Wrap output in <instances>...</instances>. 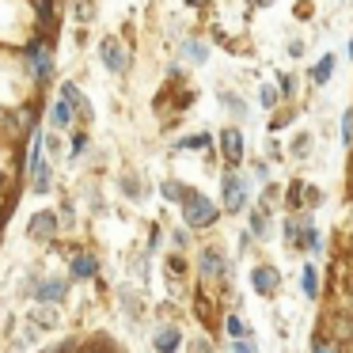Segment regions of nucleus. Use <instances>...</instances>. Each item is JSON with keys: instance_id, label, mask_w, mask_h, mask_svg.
Masks as SVG:
<instances>
[{"instance_id": "24", "label": "nucleus", "mask_w": 353, "mask_h": 353, "mask_svg": "<svg viewBox=\"0 0 353 353\" xmlns=\"http://www.w3.org/2000/svg\"><path fill=\"white\" fill-rule=\"evenodd\" d=\"M122 194H125L130 201H141V198H145V186L137 183V175H122Z\"/></svg>"}, {"instance_id": "29", "label": "nucleus", "mask_w": 353, "mask_h": 353, "mask_svg": "<svg viewBox=\"0 0 353 353\" xmlns=\"http://www.w3.org/2000/svg\"><path fill=\"white\" fill-rule=\"evenodd\" d=\"M84 148H88V133L77 130V133H72V145H69V160H80V156H84Z\"/></svg>"}, {"instance_id": "39", "label": "nucleus", "mask_w": 353, "mask_h": 353, "mask_svg": "<svg viewBox=\"0 0 353 353\" xmlns=\"http://www.w3.org/2000/svg\"><path fill=\"white\" fill-rule=\"evenodd\" d=\"M171 243H175V247H186V243H190V232H186V228H175V232H171Z\"/></svg>"}, {"instance_id": "5", "label": "nucleus", "mask_w": 353, "mask_h": 353, "mask_svg": "<svg viewBox=\"0 0 353 353\" xmlns=\"http://www.w3.org/2000/svg\"><path fill=\"white\" fill-rule=\"evenodd\" d=\"M99 61H103V69H110L114 77H122V72L130 69V50H125V42L118 39V34H107V39L99 42Z\"/></svg>"}, {"instance_id": "12", "label": "nucleus", "mask_w": 353, "mask_h": 353, "mask_svg": "<svg viewBox=\"0 0 353 353\" xmlns=\"http://www.w3.org/2000/svg\"><path fill=\"white\" fill-rule=\"evenodd\" d=\"M27 69H31V80H34V88H50L54 84V77H57V61H54V54H42V57H34L31 65H27Z\"/></svg>"}, {"instance_id": "13", "label": "nucleus", "mask_w": 353, "mask_h": 353, "mask_svg": "<svg viewBox=\"0 0 353 353\" xmlns=\"http://www.w3.org/2000/svg\"><path fill=\"white\" fill-rule=\"evenodd\" d=\"M34 23H39V34L54 39V31H57V0H34Z\"/></svg>"}, {"instance_id": "16", "label": "nucleus", "mask_w": 353, "mask_h": 353, "mask_svg": "<svg viewBox=\"0 0 353 353\" xmlns=\"http://www.w3.org/2000/svg\"><path fill=\"white\" fill-rule=\"evenodd\" d=\"M122 315H125L130 323H141V319H145V300H141L133 289H122Z\"/></svg>"}, {"instance_id": "38", "label": "nucleus", "mask_w": 353, "mask_h": 353, "mask_svg": "<svg viewBox=\"0 0 353 353\" xmlns=\"http://www.w3.org/2000/svg\"><path fill=\"white\" fill-rule=\"evenodd\" d=\"M259 99H262V107H277V92H274V88H262V92H259Z\"/></svg>"}, {"instance_id": "10", "label": "nucleus", "mask_w": 353, "mask_h": 353, "mask_svg": "<svg viewBox=\"0 0 353 353\" xmlns=\"http://www.w3.org/2000/svg\"><path fill=\"white\" fill-rule=\"evenodd\" d=\"M27 323H31V327H39L42 334H46V330H57L65 323V315H61V307H50V304H34L31 312H27Z\"/></svg>"}, {"instance_id": "14", "label": "nucleus", "mask_w": 353, "mask_h": 353, "mask_svg": "<svg viewBox=\"0 0 353 353\" xmlns=\"http://www.w3.org/2000/svg\"><path fill=\"white\" fill-rule=\"evenodd\" d=\"M221 148H224V160L236 168V163L243 160V133H239V130H224L221 133Z\"/></svg>"}, {"instance_id": "2", "label": "nucleus", "mask_w": 353, "mask_h": 353, "mask_svg": "<svg viewBox=\"0 0 353 353\" xmlns=\"http://www.w3.org/2000/svg\"><path fill=\"white\" fill-rule=\"evenodd\" d=\"M69 292H72V281H69V277H39L31 300H34V304H50V307H65Z\"/></svg>"}, {"instance_id": "34", "label": "nucleus", "mask_w": 353, "mask_h": 353, "mask_svg": "<svg viewBox=\"0 0 353 353\" xmlns=\"http://www.w3.org/2000/svg\"><path fill=\"white\" fill-rule=\"evenodd\" d=\"M160 243H163V232H160V224H152V228H148V254L160 251Z\"/></svg>"}, {"instance_id": "17", "label": "nucleus", "mask_w": 353, "mask_h": 353, "mask_svg": "<svg viewBox=\"0 0 353 353\" xmlns=\"http://www.w3.org/2000/svg\"><path fill=\"white\" fill-rule=\"evenodd\" d=\"M16 201H19V183L8 186V198L0 201V239H4V232H8V221H12V213H16Z\"/></svg>"}, {"instance_id": "8", "label": "nucleus", "mask_w": 353, "mask_h": 353, "mask_svg": "<svg viewBox=\"0 0 353 353\" xmlns=\"http://www.w3.org/2000/svg\"><path fill=\"white\" fill-rule=\"evenodd\" d=\"M152 350L156 353H179L183 350V330H179V323H156Z\"/></svg>"}, {"instance_id": "31", "label": "nucleus", "mask_w": 353, "mask_h": 353, "mask_svg": "<svg viewBox=\"0 0 353 353\" xmlns=\"http://www.w3.org/2000/svg\"><path fill=\"white\" fill-rule=\"evenodd\" d=\"M65 152V145H61V137H57V133H46V160L54 163L57 156Z\"/></svg>"}, {"instance_id": "28", "label": "nucleus", "mask_w": 353, "mask_h": 353, "mask_svg": "<svg viewBox=\"0 0 353 353\" xmlns=\"http://www.w3.org/2000/svg\"><path fill=\"white\" fill-rule=\"evenodd\" d=\"M57 221H61L65 228H72V224H77V205H72L69 198H65L61 205H57Z\"/></svg>"}, {"instance_id": "35", "label": "nucleus", "mask_w": 353, "mask_h": 353, "mask_svg": "<svg viewBox=\"0 0 353 353\" xmlns=\"http://www.w3.org/2000/svg\"><path fill=\"white\" fill-rule=\"evenodd\" d=\"M342 141H345V145H353V110H345V114H342Z\"/></svg>"}, {"instance_id": "21", "label": "nucleus", "mask_w": 353, "mask_h": 353, "mask_svg": "<svg viewBox=\"0 0 353 353\" xmlns=\"http://www.w3.org/2000/svg\"><path fill=\"white\" fill-rule=\"evenodd\" d=\"M72 19H77L80 27H88L95 19V0H77L72 4Z\"/></svg>"}, {"instance_id": "36", "label": "nucleus", "mask_w": 353, "mask_h": 353, "mask_svg": "<svg viewBox=\"0 0 353 353\" xmlns=\"http://www.w3.org/2000/svg\"><path fill=\"white\" fill-rule=\"evenodd\" d=\"M228 345H232V353H254L251 338H236V342H228Z\"/></svg>"}, {"instance_id": "25", "label": "nucleus", "mask_w": 353, "mask_h": 353, "mask_svg": "<svg viewBox=\"0 0 353 353\" xmlns=\"http://www.w3.org/2000/svg\"><path fill=\"white\" fill-rule=\"evenodd\" d=\"M80 342L84 338H65V342H54V345H42V353H80Z\"/></svg>"}, {"instance_id": "3", "label": "nucleus", "mask_w": 353, "mask_h": 353, "mask_svg": "<svg viewBox=\"0 0 353 353\" xmlns=\"http://www.w3.org/2000/svg\"><path fill=\"white\" fill-rule=\"evenodd\" d=\"M65 262H69V281H95L99 277V254L92 247H72Z\"/></svg>"}, {"instance_id": "4", "label": "nucleus", "mask_w": 353, "mask_h": 353, "mask_svg": "<svg viewBox=\"0 0 353 353\" xmlns=\"http://www.w3.org/2000/svg\"><path fill=\"white\" fill-rule=\"evenodd\" d=\"M57 232H61L57 209H39V213L27 221V239H31V243H57Z\"/></svg>"}, {"instance_id": "26", "label": "nucleus", "mask_w": 353, "mask_h": 353, "mask_svg": "<svg viewBox=\"0 0 353 353\" xmlns=\"http://www.w3.org/2000/svg\"><path fill=\"white\" fill-rule=\"evenodd\" d=\"M183 57H190V61H194V65H201V61H205V57H209V50H205V46H201V42H194V39H186V42H183Z\"/></svg>"}, {"instance_id": "7", "label": "nucleus", "mask_w": 353, "mask_h": 353, "mask_svg": "<svg viewBox=\"0 0 353 353\" xmlns=\"http://www.w3.org/2000/svg\"><path fill=\"white\" fill-rule=\"evenodd\" d=\"M221 194H224V209H228V213H239V209L247 205V183L236 175V171H224Z\"/></svg>"}, {"instance_id": "22", "label": "nucleus", "mask_w": 353, "mask_h": 353, "mask_svg": "<svg viewBox=\"0 0 353 353\" xmlns=\"http://www.w3.org/2000/svg\"><path fill=\"white\" fill-rule=\"evenodd\" d=\"M251 236H262V239L270 236V213L266 209H254L251 213Z\"/></svg>"}, {"instance_id": "19", "label": "nucleus", "mask_w": 353, "mask_h": 353, "mask_svg": "<svg viewBox=\"0 0 353 353\" xmlns=\"http://www.w3.org/2000/svg\"><path fill=\"white\" fill-rule=\"evenodd\" d=\"M160 194H163L168 201H179V205H183L186 194H190V186H183L179 179H168V183H160Z\"/></svg>"}, {"instance_id": "42", "label": "nucleus", "mask_w": 353, "mask_h": 353, "mask_svg": "<svg viewBox=\"0 0 353 353\" xmlns=\"http://www.w3.org/2000/svg\"><path fill=\"white\" fill-rule=\"evenodd\" d=\"M0 307H4V304H0Z\"/></svg>"}, {"instance_id": "27", "label": "nucleus", "mask_w": 353, "mask_h": 353, "mask_svg": "<svg viewBox=\"0 0 353 353\" xmlns=\"http://www.w3.org/2000/svg\"><path fill=\"white\" fill-rule=\"evenodd\" d=\"M312 353H342V345H338L334 338H327V334H315V342H312Z\"/></svg>"}, {"instance_id": "30", "label": "nucleus", "mask_w": 353, "mask_h": 353, "mask_svg": "<svg viewBox=\"0 0 353 353\" xmlns=\"http://www.w3.org/2000/svg\"><path fill=\"white\" fill-rule=\"evenodd\" d=\"M16 338H19V342H23V345H27V350H31V345H39V342H42V330H39V327H31V323H27V327L19 330Z\"/></svg>"}, {"instance_id": "1", "label": "nucleus", "mask_w": 353, "mask_h": 353, "mask_svg": "<svg viewBox=\"0 0 353 353\" xmlns=\"http://www.w3.org/2000/svg\"><path fill=\"white\" fill-rule=\"evenodd\" d=\"M183 221H186V228H213L216 224V205L205 198V194L190 190L186 201H183Z\"/></svg>"}, {"instance_id": "6", "label": "nucleus", "mask_w": 353, "mask_h": 353, "mask_svg": "<svg viewBox=\"0 0 353 353\" xmlns=\"http://www.w3.org/2000/svg\"><path fill=\"white\" fill-rule=\"evenodd\" d=\"M198 274H201V281H224L228 277V259H224L221 247H201Z\"/></svg>"}, {"instance_id": "11", "label": "nucleus", "mask_w": 353, "mask_h": 353, "mask_svg": "<svg viewBox=\"0 0 353 353\" xmlns=\"http://www.w3.org/2000/svg\"><path fill=\"white\" fill-rule=\"evenodd\" d=\"M251 289L259 292V296H274V292L281 289V274H277L274 266H254L251 270Z\"/></svg>"}, {"instance_id": "20", "label": "nucleus", "mask_w": 353, "mask_h": 353, "mask_svg": "<svg viewBox=\"0 0 353 353\" xmlns=\"http://www.w3.org/2000/svg\"><path fill=\"white\" fill-rule=\"evenodd\" d=\"M300 289H304L307 300L319 296V274H315V266H304V274H300Z\"/></svg>"}, {"instance_id": "40", "label": "nucleus", "mask_w": 353, "mask_h": 353, "mask_svg": "<svg viewBox=\"0 0 353 353\" xmlns=\"http://www.w3.org/2000/svg\"><path fill=\"white\" fill-rule=\"evenodd\" d=\"M190 353H213V342H209V338H198V342L190 345Z\"/></svg>"}, {"instance_id": "37", "label": "nucleus", "mask_w": 353, "mask_h": 353, "mask_svg": "<svg viewBox=\"0 0 353 353\" xmlns=\"http://www.w3.org/2000/svg\"><path fill=\"white\" fill-rule=\"evenodd\" d=\"M224 107H228V110H232V114H239V118H243V114H247V107H243V103H239V99H236V95H224Z\"/></svg>"}, {"instance_id": "32", "label": "nucleus", "mask_w": 353, "mask_h": 353, "mask_svg": "<svg viewBox=\"0 0 353 353\" xmlns=\"http://www.w3.org/2000/svg\"><path fill=\"white\" fill-rule=\"evenodd\" d=\"M183 274H186V259H183V254H168V277H175V281H179Z\"/></svg>"}, {"instance_id": "33", "label": "nucleus", "mask_w": 353, "mask_h": 353, "mask_svg": "<svg viewBox=\"0 0 353 353\" xmlns=\"http://www.w3.org/2000/svg\"><path fill=\"white\" fill-rule=\"evenodd\" d=\"M175 148H209V133H198V137H183V141H175Z\"/></svg>"}, {"instance_id": "15", "label": "nucleus", "mask_w": 353, "mask_h": 353, "mask_svg": "<svg viewBox=\"0 0 353 353\" xmlns=\"http://www.w3.org/2000/svg\"><path fill=\"white\" fill-rule=\"evenodd\" d=\"M72 122H77V114H72V107L65 99H54V107H50V130H72Z\"/></svg>"}, {"instance_id": "41", "label": "nucleus", "mask_w": 353, "mask_h": 353, "mask_svg": "<svg viewBox=\"0 0 353 353\" xmlns=\"http://www.w3.org/2000/svg\"><path fill=\"white\" fill-rule=\"evenodd\" d=\"M209 0H186V8H205Z\"/></svg>"}, {"instance_id": "9", "label": "nucleus", "mask_w": 353, "mask_h": 353, "mask_svg": "<svg viewBox=\"0 0 353 353\" xmlns=\"http://www.w3.org/2000/svg\"><path fill=\"white\" fill-rule=\"evenodd\" d=\"M61 99L72 107V114H77L80 122H92V118H95V110H92V103H88V95L80 92L72 80H65V84H61Z\"/></svg>"}, {"instance_id": "44", "label": "nucleus", "mask_w": 353, "mask_h": 353, "mask_svg": "<svg viewBox=\"0 0 353 353\" xmlns=\"http://www.w3.org/2000/svg\"><path fill=\"white\" fill-rule=\"evenodd\" d=\"M350 353H353V350H350Z\"/></svg>"}, {"instance_id": "23", "label": "nucleus", "mask_w": 353, "mask_h": 353, "mask_svg": "<svg viewBox=\"0 0 353 353\" xmlns=\"http://www.w3.org/2000/svg\"><path fill=\"white\" fill-rule=\"evenodd\" d=\"M330 72H334V57H323V61H315V69H312V80H315V84H327V80H330Z\"/></svg>"}, {"instance_id": "18", "label": "nucleus", "mask_w": 353, "mask_h": 353, "mask_svg": "<svg viewBox=\"0 0 353 353\" xmlns=\"http://www.w3.org/2000/svg\"><path fill=\"white\" fill-rule=\"evenodd\" d=\"M224 330H228V338L236 342V338H251V327L243 323V315H236V312H228L224 315Z\"/></svg>"}, {"instance_id": "43", "label": "nucleus", "mask_w": 353, "mask_h": 353, "mask_svg": "<svg viewBox=\"0 0 353 353\" xmlns=\"http://www.w3.org/2000/svg\"><path fill=\"white\" fill-rule=\"evenodd\" d=\"M0 353H4V350H0Z\"/></svg>"}]
</instances>
